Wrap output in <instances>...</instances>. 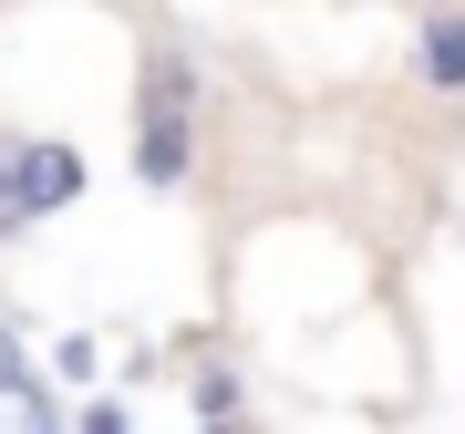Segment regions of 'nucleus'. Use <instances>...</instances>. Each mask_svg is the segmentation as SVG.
Returning <instances> with one entry per match:
<instances>
[{
	"instance_id": "obj_1",
	"label": "nucleus",
	"mask_w": 465,
	"mask_h": 434,
	"mask_svg": "<svg viewBox=\"0 0 465 434\" xmlns=\"http://www.w3.org/2000/svg\"><path fill=\"white\" fill-rule=\"evenodd\" d=\"M197 114H207V73L186 42H155L145 73H134V186L176 197L197 176Z\"/></svg>"
},
{
	"instance_id": "obj_2",
	"label": "nucleus",
	"mask_w": 465,
	"mask_h": 434,
	"mask_svg": "<svg viewBox=\"0 0 465 434\" xmlns=\"http://www.w3.org/2000/svg\"><path fill=\"white\" fill-rule=\"evenodd\" d=\"M0 176H11V197L32 207V217L84 207V186H94V166H84L73 134H0Z\"/></svg>"
},
{
	"instance_id": "obj_3",
	"label": "nucleus",
	"mask_w": 465,
	"mask_h": 434,
	"mask_svg": "<svg viewBox=\"0 0 465 434\" xmlns=\"http://www.w3.org/2000/svg\"><path fill=\"white\" fill-rule=\"evenodd\" d=\"M414 73L434 94H465V0H424L414 11Z\"/></svg>"
},
{
	"instance_id": "obj_4",
	"label": "nucleus",
	"mask_w": 465,
	"mask_h": 434,
	"mask_svg": "<svg viewBox=\"0 0 465 434\" xmlns=\"http://www.w3.org/2000/svg\"><path fill=\"white\" fill-rule=\"evenodd\" d=\"M0 434H73V403L52 383V362L21 372V383H0Z\"/></svg>"
},
{
	"instance_id": "obj_5",
	"label": "nucleus",
	"mask_w": 465,
	"mask_h": 434,
	"mask_svg": "<svg viewBox=\"0 0 465 434\" xmlns=\"http://www.w3.org/2000/svg\"><path fill=\"white\" fill-rule=\"evenodd\" d=\"M238 414H249L238 362H228V351H197V362H186V424H238Z\"/></svg>"
},
{
	"instance_id": "obj_6",
	"label": "nucleus",
	"mask_w": 465,
	"mask_h": 434,
	"mask_svg": "<svg viewBox=\"0 0 465 434\" xmlns=\"http://www.w3.org/2000/svg\"><path fill=\"white\" fill-rule=\"evenodd\" d=\"M94 372H104V341L94 331H63V341H52V383H94Z\"/></svg>"
},
{
	"instance_id": "obj_7",
	"label": "nucleus",
	"mask_w": 465,
	"mask_h": 434,
	"mask_svg": "<svg viewBox=\"0 0 465 434\" xmlns=\"http://www.w3.org/2000/svg\"><path fill=\"white\" fill-rule=\"evenodd\" d=\"M73 434H134V403L124 393H84L73 403Z\"/></svg>"
},
{
	"instance_id": "obj_8",
	"label": "nucleus",
	"mask_w": 465,
	"mask_h": 434,
	"mask_svg": "<svg viewBox=\"0 0 465 434\" xmlns=\"http://www.w3.org/2000/svg\"><path fill=\"white\" fill-rule=\"evenodd\" d=\"M21 372H42V362H32V341H21V321L0 311V383H21Z\"/></svg>"
},
{
	"instance_id": "obj_9",
	"label": "nucleus",
	"mask_w": 465,
	"mask_h": 434,
	"mask_svg": "<svg viewBox=\"0 0 465 434\" xmlns=\"http://www.w3.org/2000/svg\"><path fill=\"white\" fill-rule=\"evenodd\" d=\"M11 238H32V207L11 197V176H0V249H11Z\"/></svg>"
},
{
	"instance_id": "obj_10",
	"label": "nucleus",
	"mask_w": 465,
	"mask_h": 434,
	"mask_svg": "<svg viewBox=\"0 0 465 434\" xmlns=\"http://www.w3.org/2000/svg\"><path fill=\"white\" fill-rule=\"evenodd\" d=\"M186 434H249V424H186Z\"/></svg>"
},
{
	"instance_id": "obj_11",
	"label": "nucleus",
	"mask_w": 465,
	"mask_h": 434,
	"mask_svg": "<svg viewBox=\"0 0 465 434\" xmlns=\"http://www.w3.org/2000/svg\"><path fill=\"white\" fill-rule=\"evenodd\" d=\"M393 11H424V0H393Z\"/></svg>"
}]
</instances>
